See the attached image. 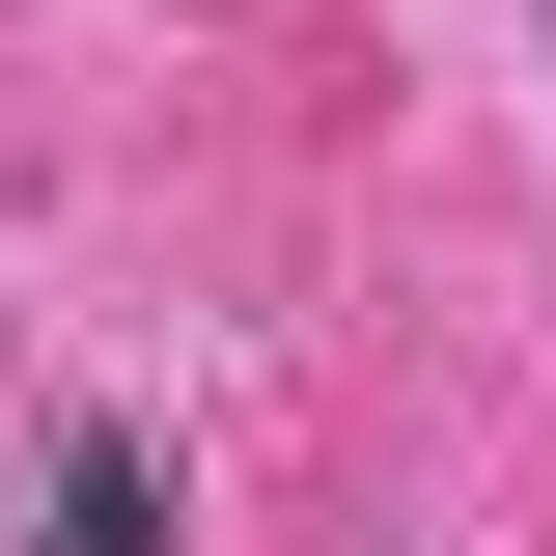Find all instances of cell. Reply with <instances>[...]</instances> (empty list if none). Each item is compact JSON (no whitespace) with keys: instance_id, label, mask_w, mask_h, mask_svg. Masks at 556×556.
I'll return each instance as SVG.
<instances>
[{"instance_id":"1","label":"cell","mask_w":556,"mask_h":556,"mask_svg":"<svg viewBox=\"0 0 556 556\" xmlns=\"http://www.w3.org/2000/svg\"><path fill=\"white\" fill-rule=\"evenodd\" d=\"M56 556H167V473H139L112 417H84V445H56Z\"/></svg>"}]
</instances>
